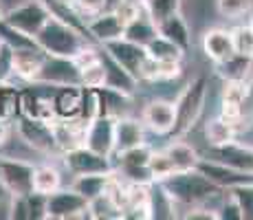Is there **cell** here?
I'll list each match as a JSON object with an SVG mask.
<instances>
[{
  "label": "cell",
  "mask_w": 253,
  "mask_h": 220,
  "mask_svg": "<svg viewBox=\"0 0 253 220\" xmlns=\"http://www.w3.org/2000/svg\"><path fill=\"white\" fill-rule=\"evenodd\" d=\"M36 44L46 53V55L55 57H69L73 60L75 55H80L86 48V40L82 38V33L77 31L75 24L62 20L60 16L51 13L44 27L36 33Z\"/></svg>",
  "instance_id": "1"
},
{
  "label": "cell",
  "mask_w": 253,
  "mask_h": 220,
  "mask_svg": "<svg viewBox=\"0 0 253 220\" xmlns=\"http://www.w3.org/2000/svg\"><path fill=\"white\" fill-rule=\"evenodd\" d=\"M165 194L169 198L178 200V203L192 205L198 203L203 198H209L211 194H216L220 187L211 183L209 178H205L198 170H183V172H172L169 176H165L161 180Z\"/></svg>",
  "instance_id": "2"
},
{
  "label": "cell",
  "mask_w": 253,
  "mask_h": 220,
  "mask_svg": "<svg viewBox=\"0 0 253 220\" xmlns=\"http://www.w3.org/2000/svg\"><path fill=\"white\" fill-rule=\"evenodd\" d=\"M205 88H207L205 77H196V80L183 90V95L178 97L176 104H174V128H172V132L176 136H183L185 132H189L194 128V124H196L198 115H201V110H203Z\"/></svg>",
  "instance_id": "3"
},
{
  "label": "cell",
  "mask_w": 253,
  "mask_h": 220,
  "mask_svg": "<svg viewBox=\"0 0 253 220\" xmlns=\"http://www.w3.org/2000/svg\"><path fill=\"white\" fill-rule=\"evenodd\" d=\"M51 16V9L46 7V2H40V0H31V2H24L20 7L11 9L9 13H4L0 20H2L7 27L20 31L22 36L27 38H36V33L44 27V22Z\"/></svg>",
  "instance_id": "4"
},
{
  "label": "cell",
  "mask_w": 253,
  "mask_h": 220,
  "mask_svg": "<svg viewBox=\"0 0 253 220\" xmlns=\"http://www.w3.org/2000/svg\"><path fill=\"white\" fill-rule=\"evenodd\" d=\"M88 212V200L82 196L75 189H66V192H53L46 196V214L44 218L53 220H66V218H77L86 216Z\"/></svg>",
  "instance_id": "5"
},
{
  "label": "cell",
  "mask_w": 253,
  "mask_h": 220,
  "mask_svg": "<svg viewBox=\"0 0 253 220\" xmlns=\"http://www.w3.org/2000/svg\"><path fill=\"white\" fill-rule=\"evenodd\" d=\"M0 187L11 196H27L33 192V168L20 161L0 159Z\"/></svg>",
  "instance_id": "6"
},
{
  "label": "cell",
  "mask_w": 253,
  "mask_h": 220,
  "mask_svg": "<svg viewBox=\"0 0 253 220\" xmlns=\"http://www.w3.org/2000/svg\"><path fill=\"white\" fill-rule=\"evenodd\" d=\"M36 82H46V84H60V86H80V68L69 57L46 55Z\"/></svg>",
  "instance_id": "7"
},
{
  "label": "cell",
  "mask_w": 253,
  "mask_h": 220,
  "mask_svg": "<svg viewBox=\"0 0 253 220\" xmlns=\"http://www.w3.org/2000/svg\"><path fill=\"white\" fill-rule=\"evenodd\" d=\"M86 148H90L92 152L110 156V152L115 150V121L113 117L106 115H97L95 119L88 121L84 132V143Z\"/></svg>",
  "instance_id": "8"
},
{
  "label": "cell",
  "mask_w": 253,
  "mask_h": 220,
  "mask_svg": "<svg viewBox=\"0 0 253 220\" xmlns=\"http://www.w3.org/2000/svg\"><path fill=\"white\" fill-rule=\"evenodd\" d=\"M196 170L201 172L205 178L211 180L216 187H240V185H253V174L251 172H240V170H233L229 165L216 163V161H198Z\"/></svg>",
  "instance_id": "9"
},
{
  "label": "cell",
  "mask_w": 253,
  "mask_h": 220,
  "mask_svg": "<svg viewBox=\"0 0 253 220\" xmlns=\"http://www.w3.org/2000/svg\"><path fill=\"white\" fill-rule=\"evenodd\" d=\"M66 168L75 174H97V172H110L108 156L92 152L86 145H75L66 150Z\"/></svg>",
  "instance_id": "10"
},
{
  "label": "cell",
  "mask_w": 253,
  "mask_h": 220,
  "mask_svg": "<svg viewBox=\"0 0 253 220\" xmlns=\"http://www.w3.org/2000/svg\"><path fill=\"white\" fill-rule=\"evenodd\" d=\"M104 46L108 48L110 57H113V60L121 68H126V71H128L132 77H139V68H141V64H143L145 55H148V53H145V46L126 40V38H119V40H113V42H106Z\"/></svg>",
  "instance_id": "11"
},
{
  "label": "cell",
  "mask_w": 253,
  "mask_h": 220,
  "mask_svg": "<svg viewBox=\"0 0 253 220\" xmlns=\"http://www.w3.org/2000/svg\"><path fill=\"white\" fill-rule=\"evenodd\" d=\"M46 53L40 46H22L11 48V71L24 80H38Z\"/></svg>",
  "instance_id": "12"
},
{
  "label": "cell",
  "mask_w": 253,
  "mask_h": 220,
  "mask_svg": "<svg viewBox=\"0 0 253 220\" xmlns=\"http://www.w3.org/2000/svg\"><path fill=\"white\" fill-rule=\"evenodd\" d=\"M211 161L222 163V165H229V168L240 170V172H251L253 174V150L245 148V145L233 143V141L213 148Z\"/></svg>",
  "instance_id": "13"
},
{
  "label": "cell",
  "mask_w": 253,
  "mask_h": 220,
  "mask_svg": "<svg viewBox=\"0 0 253 220\" xmlns=\"http://www.w3.org/2000/svg\"><path fill=\"white\" fill-rule=\"evenodd\" d=\"M88 33L92 38H97L99 42H113L124 38V29L126 24L121 22V18L115 11H99L97 16H92V20L86 24Z\"/></svg>",
  "instance_id": "14"
},
{
  "label": "cell",
  "mask_w": 253,
  "mask_h": 220,
  "mask_svg": "<svg viewBox=\"0 0 253 220\" xmlns=\"http://www.w3.org/2000/svg\"><path fill=\"white\" fill-rule=\"evenodd\" d=\"M143 124L157 134H168L174 128V104L169 101H152L143 110Z\"/></svg>",
  "instance_id": "15"
},
{
  "label": "cell",
  "mask_w": 253,
  "mask_h": 220,
  "mask_svg": "<svg viewBox=\"0 0 253 220\" xmlns=\"http://www.w3.org/2000/svg\"><path fill=\"white\" fill-rule=\"evenodd\" d=\"M203 51L207 53V57H211L213 62H225L231 55H236V48H233L231 33L225 29H211L205 33L203 38Z\"/></svg>",
  "instance_id": "16"
},
{
  "label": "cell",
  "mask_w": 253,
  "mask_h": 220,
  "mask_svg": "<svg viewBox=\"0 0 253 220\" xmlns=\"http://www.w3.org/2000/svg\"><path fill=\"white\" fill-rule=\"evenodd\" d=\"M20 130L24 134V139L33 145L36 150H51L55 145V139H53V132H51V126L42 119H22L20 124Z\"/></svg>",
  "instance_id": "17"
},
{
  "label": "cell",
  "mask_w": 253,
  "mask_h": 220,
  "mask_svg": "<svg viewBox=\"0 0 253 220\" xmlns=\"http://www.w3.org/2000/svg\"><path fill=\"white\" fill-rule=\"evenodd\" d=\"M143 143V128L134 119H117L115 121V150L126 152L134 145Z\"/></svg>",
  "instance_id": "18"
},
{
  "label": "cell",
  "mask_w": 253,
  "mask_h": 220,
  "mask_svg": "<svg viewBox=\"0 0 253 220\" xmlns=\"http://www.w3.org/2000/svg\"><path fill=\"white\" fill-rule=\"evenodd\" d=\"M181 73V62H163V60H154V57L145 55L143 64L139 68V77L143 80H172Z\"/></svg>",
  "instance_id": "19"
},
{
  "label": "cell",
  "mask_w": 253,
  "mask_h": 220,
  "mask_svg": "<svg viewBox=\"0 0 253 220\" xmlns=\"http://www.w3.org/2000/svg\"><path fill=\"white\" fill-rule=\"evenodd\" d=\"M53 110L62 119L82 115V90H77V86H64L53 99Z\"/></svg>",
  "instance_id": "20"
},
{
  "label": "cell",
  "mask_w": 253,
  "mask_h": 220,
  "mask_svg": "<svg viewBox=\"0 0 253 220\" xmlns=\"http://www.w3.org/2000/svg\"><path fill=\"white\" fill-rule=\"evenodd\" d=\"M110 183V172H97V174H77V180L73 185L75 192H80L86 200H92L101 194H106V187Z\"/></svg>",
  "instance_id": "21"
},
{
  "label": "cell",
  "mask_w": 253,
  "mask_h": 220,
  "mask_svg": "<svg viewBox=\"0 0 253 220\" xmlns=\"http://www.w3.org/2000/svg\"><path fill=\"white\" fill-rule=\"evenodd\" d=\"M157 31H159V36H163V38H168V40H172L174 44H178L183 51L189 46V31H187L185 20L181 18V13H174V16L165 18L163 22H159Z\"/></svg>",
  "instance_id": "22"
},
{
  "label": "cell",
  "mask_w": 253,
  "mask_h": 220,
  "mask_svg": "<svg viewBox=\"0 0 253 220\" xmlns=\"http://www.w3.org/2000/svg\"><path fill=\"white\" fill-rule=\"evenodd\" d=\"M145 53L150 57H154V60H163V62H181L183 57V48L178 44H174L172 40H168V38L159 36V33L145 44Z\"/></svg>",
  "instance_id": "23"
},
{
  "label": "cell",
  "mask_w": 253,
  "mask_h": 220,
  "mask_svg": "<svg viewBox=\"0 0 253 220\" xmlns=\"http://www.w3.org/2000/svg\"><path fill=\"white\" fill-rule=\"evenodd\" d=\"M165 154L169 156V161H172V168L174 172H183V170H196L198 165V154L196 150L192 148V145L183 143V141H176V143H172L168 150H165Z\"/></svg>",
  "instance_id": "24"
},
{
  "label": "cell",
  "mask_w": 253,
  "mask_h": 220,
  "mask_svg": "<svg viewBox=\"0 0 253 220\" xmlns=\"http://www.w3.org/2000/svg\"><path fill=\"white\" fill-rule=\"evenodd\" d=\"M157 33L159 31H157V27H154V22L150 20L148 16H143V13H141L139 18H134L132 22H128L126 24V29H124L126 40H130L134 44H141V46H145V44L152 40Z\"/></svg>",
  "instance_id": "25"
},
{
  "label": "cell",
  "mask_w": 253,
  "mask_h": 220,
  "mask_svg": "<svg viewBox=\"0 0 253 220\" xmlns=\"http://www.w3.org/2000/svg\"><path fill=\"white\" fill-rule=\"evenodd\" d=\"M60 189V172L51 165H40L33 168V192L48 196V194Z\"/></svg>",
  "instance_id": "26"
},
{
  "label": "cell",
  "mask_w": 253,
  "mask_h": 220,
  "mask_svg": "<svg viewBox=\"0 0 253 220\" xmlns=\"http://www.w3.org/2000/svg\"><path fill=\"white\" fill-rule=\"evenodd\" d=\"M108 82V68L104 66V62L97 57L95 62L80 68V86L84 88H101Z\"/></svg>",
  "instance_id": "27"
},
{
  "label": "cell",
  "mask_w": 253,
  "mask_h": 220,
  "mask_svg": "<svg viewBox=\"0 0 253 220\" xmlns=\"http://www.w3.org/2000/svg\"><path fill=\"white\" fill-rule=\"evenodd\" d=\"M205 136L209 141V145L211 148H218V145H225L229 143V141H233V124L227 119H213L207 124L205 128Z\"/></svg>",
  "instance_id": "28"
},
{
  "label": "cell",
  "mask_w": 253,
  "mask_h": 220,
  "mask_svg": "<svg viewBox=\"0 0 253 220\" xmlns=\"http://www.w3.org/2000/svg\"><path fill=\"white\" fill-rule=\"evenodd\" d=\"M178 9H181V0H145V13L154 22V27L165 18L178 13Z\"/></svg>",
  "instance_id": "29"
},
{
  "label": "cell",
  "mask_w": 253,
  "mask_h": 220,
  "mask_svg": "<svg viewBox=\"0 0 253 220\" xmlns=\"http://www.w3.org/2000/svg\"><path fill=\"white\" fill-rule=\"evenodd\" d=\"M20 92L16 90L13 86H7V84H0V117L4 119H11L16 117L18 108H20Z\"/></svg>",
  "instance_id": "30"
},
{
  "label": "cell",
  "mask_w": 253,
  "mask_h": 220,
  "mask_svg": "<svg viewBox=\"0 0 253 220\" xmlns=\"http://www.w3.org/2000/svg\"><path fill=\"white\" fill-rule=\"evenodd\" d=\"M220 66L225 68V75L229 77V80H245V75L251 68V57L236 53V55H231L229 60L220 62Z\"/></svg>",
  "instance_id": "31"
},
{
  "label": "cell",
  "mask_w": 253,
  "mask_h": 220,
  "mask_svg": "<svg viewBox=\"0 0 253 220\" xmlns=\"http://www.w3.org/2000/svg\"><path fill=\"white\" fill-rule=\"evenodd\" d=\"M150 154H152V150L145 143H139V145H134V148L121 152V165H124V168H148Z\"/></svg>",
  "instance_id": "32"
},
{
  "label": "cell",
  "mask_w": 253,
  "mask_h": 220,
  "mask_svg": "<svg viewBox=\"0 0 253 220\" xmlns=\"http://www.w3.org/2000/svg\"><path fill=\"white\" fill-rule=\"evenodd\" d=\"M148 170H150V176L152 180H163L165 176H169L174 172L172 168V161L165 152H152L150 154V161H148Z\"/></svg>",
  "instance_id": "33"
},
{
  "label": "cell",
  "mask_w": 253,
  "mask_h": 220,
  "mask_svg": "<svg viewBox=\"0 0 253 220\" xmlns=\"http://www.w3.org/2000/svg\"><path fill=\"white\" fill-rule=\"evenodd\" d=\"M231 40H233V48H236V53L253 57V27L251 24L238 27L236 31L231 33Z\"/></svg>",
  "instance_id": "34"
},
{
  "label": "cell",
  "mask_w": 253,
  "mask_h": 220,
  "mask_svg": "<svg viewBox=\"0 0 253 220\" xmlns=\"http://www.w3.org/2000/svg\"><path fill=\"white\" fill-rule=\"evenodd\" d=\"M249 86L245 84V80H227L225 90H222V104H236L242 106V101L247 99Z\"/></svg>",
  "instance_id": "35"
},
{
  "label": "cell",
  "mask_w": 253,
  "mask_h": 220,
  "mask_svg": "<svg viewBox=\"0 0 253 220\" xmlns=\"http://www.w3.org/2000/svg\"><path fill=\"white\" fill-rule=\"evenodd\" d=\"M216 4L225 18H240L253 9V0H216Z\"/></svg>",
  "instance_id": "36"
},
{
  "label": "cell",
  "mask_w": 253,
  "mask_h": 220,
  "mask_svg": "<svg viewBox=\"0 0 253 220\" xmlns=\"http://www.w3.org/2000/svg\"><path fill=\"white\" fill-rule=\"evenodd\" d=\"M231 196L238 200L245 218H253V185H240L231 189Z\"/></svg>",
  "instance_id": "37"
},
{
  "label": "cell",
  "mask_w": 253,
  "mask_h": 220,
  "mask_svg": "<svg viewBox=\"0 0 253 220\" xmlns=\"http://www.w3.org/2000/svg\"><path fill=\"white\" fill-rule=\"evenodd\" d=\"M71 2H75L82 13H90V16H97L106 9V0H71Z\"/></svg>",
  "instance_id": "38"
},
{
  "label": "cell",
  "mask_w": 253,
  "mask_h": 220,
  "mask_svg": "<svg viewBox=\"0 0 253 220\" xmlns=\"http://www.w3.org/2000/svg\"><path fill=\"white\" fill-rule=\"evenodd\" d=\"M216 218H222V220H242V218H245V214H242V209H240V205H238V200L231 196L229 203L222 207V212L216 214Z\"/></svg>",
  "instance_id": "39"
},
{
  "label": "cell",
  "mask_w": 253,
  "mask_h": 220,
  "mask_svg": "<svg viewBox=\"0 0 253 220\" xmlns=\"http://www.w3.org/2000/svg\"><path fill=\"white\" fill-rule=\"evenodd\" d=\"M9 134V126H7V119L4 117H0V145L4 143V139H7Z\"/></svg>",
  "instance_id": "40"
},
{
  "label": "cell",
  "mask_w": 253,
  "mask_h": 220,
  "mask_svg": "<svg viewBox=\"0 0 253 220\" xmlns=\"http://www.w3.org/2000/svg\"><path fill=\"white\" fill-rule=\"evenodd\" d=\"M55 2H66V4H69V2H71V0H55Z\"/></svg>",
  "instance_id": "41"
},
{
  "label": "cell",
  "mask_w": 253,
  "mask_h": 220,
  "mask_svg": "<svg viewBox=\"0 0 253 220\" xmlns=\"http://www.w3.org/2000/svg\"><path fill=\"white\" fill-rule=\"evenodd\" d=\"M0 48H2V40H0Z\"/></svg>",
  "instance_id": "42"
},
{
  "label": "cell",
  "mask_w": 253,
  "mask_h": 220,
  "mask_svg": "<svg viewBox=\"0 0 253 220\" xmlns=\"http://www.w3.org/2000/svg\"><path fill=\"white\" fill-rule=\"evenodd\" d=\"M0 192H2V187H0Z\"/></svg>",
  "instance_id": "43"
}]
</instances>
